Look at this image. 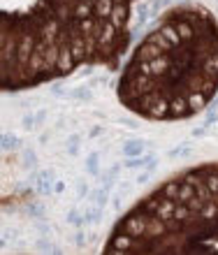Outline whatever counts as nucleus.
I'll list each match as a JSON object with an SVG mask.
<instances>
[{"instance_id":"obj_1","label":"nucleus","mask_w":218,"mask_h":255,"mask_svg":"<svg viewBox=\"0 0 218 255\" xmlns=\"http://www.w3.org/2000/svg\"><path fill=\"white\" fill-rule=\"evenodd\" d=\"M132 0H0V88L26 91L84 65H116Z\"/></svg>"},{"instance_id":"obj_2","label":"nucleus","mask_w":218,"mask_h":255,"mask_svg":"<svg viewBox=\"0 0 218 255\" xmlns=\"http://www.w3.org/2000/svg\"><path fill=\"white\" fill-rule=\"evenodd\" d=\"M218 91V21L207 7H174L144 37L121 72L116 93L149 121L191 119Z\"/></svg>"},{"instance_id":"obj_3","label":"nucleus","mask_w":218,"mask_h":255,"mask_svg":"<svg viewBox=\"0 0 218 255\" xmlns=\"http://www.w3.org/2000/svg\"><path fill=\"white\" fill-rule=\"evenodd\" d=\"M105 253H218V162L170 176L114 225Z\"/></svg>"}]
</instances>
